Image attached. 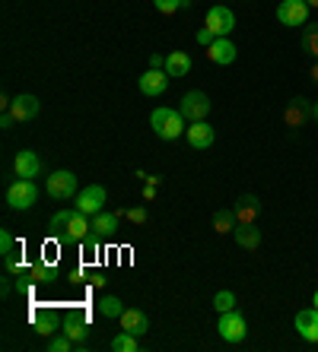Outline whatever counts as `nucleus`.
<instances>
[{
    "label": "nucleus",
    "mask_w": 318,
    "mask_h": 352,
    "mask_svg": "<svg viewBox=\"0 0 318 352\" xmlns=\"http://www.w3.org/2000/svg\"><path fill=\"white\" fill-rule=\"evenodd\" d=\"M150 127L153 133H156L159 140H178L184 137V131H188V121H184V115L178 111V108H169V105H159L150 111Z\"/></svg>",
    "instance_id": "f257e3e1"
},
{
    "label": "nucleus",
    "mask_w": 318,
    "mask_h": 352,
    "mask_svg": "<svg viewBox=\"0 0 318 352\" xmlns=\"http://www.w3.org/2000/svg\"><path fill=\"white\" fill-rule=\"evenodd\" d=\"M35 200H39V184H35L32 178H17L7 188V204H10V210H17V213L32 210Z\"/></svg>",
    "instance_id": "f03ea898"
},
{
    "label": "nucleus",
    "mask_w": 318,
    "mask_h": 352,
    "mask_svg": "<svg viewBox=\"0 0 318 352\" xmlns=\"http://www.w3.org/2000/svg\"><path fill=\"white\" fill-rule=\"evenodd\" d=\"M45 194L51 197V200H74L76 194H80V181H76L74 172H51L48 178H45Z\"/></svg>",
    "instance_id": "7ed1b4c3"
},
{
    "label": "nucleus",
    "mask_w": 318,
    "mask_h": 352,
    "mask_svg": "<svg viewBox=\"0 0 318 352\" xmlns=\"http://www.w3.org/2000/svg\"><path fill=\"white\" fill-rule=\"evenodd\" d=\"M217 333L223 336V343H242L245 333H248V324H245L242 311H223L217 320Z\"/></svg>",
    "instance_id": "20e7f679"
},
{
    "label": "nucleus",
    "mask_w": 318,
    "mask_h": 352,
    "mask_svg": "<svg viewBox=\"0 0 318 352\" xmlns=\"http://www.w3.org/2000/svg\"><path fill=\"white\" fill-rule=\"evenodd\" d=\"M178 111L184 115V121H188V124H191V121H207V115H210V98H207V92H201V89L184 92Z\"/></svg>",
    "instance_id": "39448f33"
},
{
    "label": "nucleus",
    "mask_w": 318,
    "mask_h": 352,
    "mask_svg": "<svg viewBox=\"0 0 318 352\" xmlns=\"http://www.w3.org/2000/svg\"><path fill=\"white\" fill-rule=\"evenodd\" d=\"M105 188L102 184H86V188H80V194L74 197V204H76V210L80 213H86V216H96V213H102V206H105Z\"/></svg>",
    "instance_id": "423d86ee"
},
{
    "label": "nucleus",
    "mask_w": 318,
    "mask_h": 352,
    "mask_svg": "<svg viewBox=\"0 0 318 352\" xmlns=\"http://www.w3.org/2000/svg\"><path fill=\"white\" fill-rule=\"evenodd\" d=\"M204 25H207L210 32L217 35V38H223V35H229L235 29V13L229 7H223V3H217V7L207 10V16H204Z\"/></svg>",
    "instance_id": "0eeeda50"
},
{
    "label": "nucleus",
    "mask_w": 318,
    "mask_h": 352,
    "mask_svg": "<svg viewBox=\"0 0 318 352\" xmlns=\"http://www.w3.org/2000/svg\"><path fill=\"white\" fill-rule=\"evenodd\" d=\"M306 19H309L306 0H280V7H277V23L280 25H306Z\"/></svg>",
    "instance_id": "6e6552de"
},
{
    "label": "nucleus",
    "mask_w": 318,
    "mask_h": 352,
    "mask_svg": "<svg viewBox=\"0 0 318 352\" xmlns=\"http://www.w3.org/2000/svg\"><path fill=\"white\" fill-rule=\"evenodd\" d=\"M184 140H188L191 149H210L213 140H217V133H213V127H210L207 121H191L188 131H184Z\"/></svg>",
    "instance_id": "1a4fd4ad"
},
{
    "label": "nucleus",
    "mask_w": 318,
    "mask_h": 352,
    "mask_svg": "<svg viewBox=\"0 0 318 352\" xmlns=\"http://www.w3.org/2000/svg\"><path fill=\"white\" fill-rule=\"evenodd\" d=\"M13 172L17 178H39L42 175V159L32 149H19L17 159H13Z\"/></svg>",
    "instance_id": "9d476101"
},
{
    "label": "nucleus",
    "mask_w": 318,
    "mask_h": 352,
    "mask_svg": "<svg viewBox=\"0 0 318 352\" xmlns=\"http://www.w3.org/2000/svg\"><path fill=\"white\" fill-rule=\"evenodd\" d=\"M137 86H140V92L147 98H159V96H166V89H169V74L166 70H147Z\"/></svg>",
    "instance_id": "9b49d317"
},
{
    "label": "nucleus",
    "mask_w": 318,
    "mask_h": 352,
    "mask_svg": "<svg viewBox=\"0 0 318 352\" xmlns=\"http://www.w3.org/2000/svg\"><path fill=\"white\" fill-rule=\"evenodd\" d=\"M89 232H92V216H86V213H80V210H74V216H70V222L64 226L61 238H64V241H83Z\"/></svg>",
    "instance_id": "f8f14e48"
},
{
    "label": "nucleus",
    "mask_w": 318,
    "mask_h": 352,
    "mask_svg": "<svg viewBox=\"0 0 318 352\" xmlns=\"http://www.w3.org/2000/svg\"><path fill=\"white\" fill-rule=\"evenodd\" d=\"M39 98L35 96H17L13 98V102H10V115L17 118V124H23V121H35V118H39Z\"/></svg>",
    "instance_id": "ddd939ff"
},
{
    "label": "nucleus",
    "mask_w": 318,
    "mask_h": 352,
    "mask_svg": "<svg viewBox=\"0 0 318 352\" xmlns=\"http://www.w3.org/2000/svg\"><path fill=\"white\" fill-rule=\"evenodd\" d=\"M207 58L213 60V64H220V67H229L235 58H239V48H235L233 41H229V35H223V38H217L207 48Z\"/></svg>",
    "instance_id": "4468645a"
},
{
    "label": "nucleus",
    "mask_w": 318,
    "mask_h": 352,
    "mask_svg": "<svg viewBox=\"0 0 318 352\" xmlns=\"http://www.w3.org/2000/svg\"><path fill=\"white\" fill-rule=\"evenodd\" d=\"M293 324L306 343H318V308H302Z\"/></svg>",
    "instance_id": "2eb2a0df"
},
{
    "label": "nucleus",
    "mask_w": 318,
    "mask_h": 352,
    "mask_svg": "<svg viewBox=\"0 0 318 352\" xmlns=\"http://www.w3.org/2000/svg\"><path fill=\"white\" fill-rule=\"evenodd\" d=\"M121 330H127V333H134V336H147L150 318H147L140 308H125V311H121Z\"/></svg>",
    "instance_id": "dca6fc26"
},
{
    "label": "nucleus",
    "mask_w": 318,
    "mask_h": 352,
    "mask_svg": "<svg viewBox=\"0 0 318 352\" xmlns=\"http://www.w3.org/2000/svg\"><path fill=\"white\" fill-rule=\"evenodd\" d=\"M235 235V245L245 248V251H255L261 245V229H255V222H239L233 229Z\"/></svg>",
    "instance_id": "f3484780"
},
{
    "label": "nucleus",
    "mask_w": 318,
    "mask_h": 352,
    "mask_svg": "<svg viewBox=\"0 0 318 352\" xmlns=\"http://www.w3.org/2000/svg\"><path fill=\"white\" fill-rule=\"evenodd\" d=\"M166 74L172 76V80L188 76V74H191V58H188L184 51H172V54L166 58Z\"/></svg>",
    "instance_id": "a211bd4d"
},
{
    "label": "nucleus",
    "mask_w": 318,
    "mask_h": 352,
    "mask_svg": "<svg viewBox=\"0 0 318 352\" xmlns=\"http://www.w3.org/2000/svg\"><path fill=\"white\" fill-rule=\"evenodd\" d=\"M54 279H58L54 263L39 261V263H32V267H29V283H32V286H48V283H54Z\"/></svg>",
    "instance_id": "6ab92c4d"
},
{
    "label": "nucleus",
    "mask_w": 318,
    "mask_h": 352,
    "mask_svg": "<svg viewBox=\"0 0 318 352\" xmlns=\"http://www.w3.org/2000/svg\"><path fill=\"white\" fill-rule=\"evenodd\" d=\"M32 327H35V333L54 336L58 333V318H54V311H42V308H35L32 311Z\"/></svg>",
    "instance_id": "aec40b11"
},
{
    "label": "nucleus",
    "mask_w": 318,
    "mask_h": 352,
    "mask_svg": "<svg viewBox=\"0 0 318 352\" xmlns=\"http://www.w3.org/2000/svg\"><path fill=\"white\" fill-rule=\"evenodd\" d=\"M118 222H121L118 213H96L92 216V232H96V235H115Z\"/></svg>",
    "instance_id": "412c9836"
},
{
    "label": "nucleus",
    "mask_w": 318,
    "mask_h": 352,
    "mask_svg": "<svg viewBox=\"0 0 318 352\" xmlns=\"http://www.w3.org/2000/svg\"><path fill=\"white\" fill-rule=\"evenodd\" d=\"M61 333H67L74 343H86V336H89V324H86L83 318H67L64 320V327H61Z\"/></svg>",
    "instance_id": "4be33fe9"
},
{
    "label": "nucleus",
    "mask_w": 318,
    "mask_h": 352,
    "mask_svg": "<svg viewBox=\"0 0 318 352\" xmlns=\"http://www.w3.org/2000/svg\"><path fill=\"white\" fill-rule=\"evenodd\" d=\"M255 216H258V197L248 194L239 200V210H235V219L239 222H255Z\"/></svg>",
    "instance_id": "5701e85b"
},
{
    "label": "nucleus",
    "mask_w": 318,
    "mask_h": 352,
    "mask_svg": "<svg viewBox=\"0 0 318 352\" xmlns=\"http://www.w3.org/2000/svg\"><path fill=\"white\" fill-rule=\"evenodd\" d=\"M235 226H239V219H235V210H217L213 213V229L223 235V232H233Z\"/></svg>",
    "instance_id": "b1692460"
},
{
    "label": "nucleus",
    "mask_w": 318,
    "mask_h": 352,
    "mask_svg": "<svg viewBox=\"0 0 318 352\" xmlns=\"http://www.w3.org/2000/svg\"><path fill=\"white\" fill-rule=\"evenodd\" d=\"M121 311H125V308H121V298H118V295H102L99 298L102 318H121Z\"/></svg>",
    "instance_id": "393cba45"
},
{
    "label": "nucleus",
    "mask_w": 318,
    "mask_h": 352,
    "mask_svg": "<svg viewBox=\"0 0 318 352\" xmlns=\"http://www.w3.org/2000/svg\"><path fill=\"white\" fill-rule=\"evenodd\" d=\"M112 349L115 352H137L140 349V343H137V336L134 333H127V330H121V333L112 340Z\"/></svg>",
    "instance_id": "a878e982"
},
{
    "label": "nucleus",
    "mask_w": 318,
    "mask_h": 352,
    "mask_svg": "<svg viewBox=\"0 0 318 352\" xmlns=\"http://www.w3.org/2000/svg\"><path fill=\"white\" fill-rule=\"evenodd\" d=\"M302 121H306V98H296L293 105L286 108V124H290V127H299Z\"/></svg>",
    "instance_id": "bb28decb"
},
{
    "label": "nucleus",
    "mask_w": 318,
    "mask_h": 352,
    "mask_svg": "<svg viewBox=\"0 0 318 352\" xmlns=\"http://www.w3.org/2000/svg\"><path fill=\"white\" fill-rule=\"evenodd\" d=\"M213 308H217V314H223V311H233V308H235V295L229 292V289H223V292H217V295H213Z\"/></svg>",
    "instance_id": "cd10ccee"
},
{
    "label": "nucleus",
    "mask_w": 318,
    "mask_h": 352,
    "mask_svg": "<svg viewBox=\"0 0 318 352\" xmlns=\"http://www.w3.org/2000/svg\"><path fill=\"white\" fill-rule=\"evenodd\" d=\"M76 343L70 340L67 333H61V336H51L48 340V352H74Z\"/></svg>",
    "instance_id": "c85d7f7f"
},
{
    "label": "nucleus",
    "mask_w": 318,
    "mask_h": 352,
    "mask_svg": "<svg viewBox=\"0 0 318 352\" xmlns=\"http://www.w3.org/2000/svg\"><path fill=\"white\" fill-rule=\"evenodd\" d=\"M70 216H74V210H58V213L51 216V222H48L51 235H61V232H64V226L70 222Z\"/></svg>",
    "instance_id": "c756f323"
},
{
    "label": "nucleus",
    "mask_w": 318,
    "mask_h": 352,
    "mask_svg": "<svg viewBox=\"0 0 318 352\" xmlns=\"http://www.w3.org/2000/svg\"><path fill=\"white\" fill-rule=\"evenodd\" d=\"M153 7H156L159 13H166V16H172V13L188 7V0H153Z\"/></svg>",
    "instance_id": "7c9ffc66"
},
{
    "label": "nucleus",
    "mask_w": 318,
    "mask_h": 352,
    "mask_svg": "<svg viewBox=\"0 0 318 352\" xmlns=\"http://www.w3.org/2000/svg\"><path fill=\"white\" fill-rule=\"evenodd\" d=\"M302 45H306V51H312V54H318V23H315V25H306V35H302Z\"/></svg>",
    "instance_id": "2f4dec72"
},
{
    "label": "nucleus",
    "mask_w": 318,
    "mask_h": 352,
    "mask_svg": "<svg viewBox=\"0 0 318 352\" xmlns=\"http://www.w3.org/2000/svg\"><path fill=\"white\" fill-rule=\"evenodd\" d=\"M80 245H83V254H86V257L99 254V235H96V232H89V235H86Z\"/></svg>",
    "instance_id": "473e14b6"
},
{
    "label": "nucleus",
    "mask_w": 318,
    "mask_h": 352,
    "mask_svg": "<svg viewBox=\"0 0 318 352\" xmlns=\"http://www.w3.org/2000/svg\"><path fill=\"white\" fill-rule=\"evenodd\" d=\"M0 254H3V261H7V257H13V235H10L7 229L0 232Z\"/></svg>",
    "instance_id": "72a5a7b5"
},
{
    "label": "nucleus",
    "mask_w": 318,
    "mask_h": 352,
    "mask_svg": "<svg viewBox=\"0 0 318 352\" xmlns=\"http://www.w3.org/2000/svg\"><path fill=\"white\" fill-rule=\"evenodd\" d=\"M118 216H125V219L137 222V226H143V222H147V210H143V206H134V210H125V213H118Z\"/></svg>",
    "instance_id": "f704fd0d"
},
{
    "label": "nucleus",
    "mask_w": 318,
    "mask_h": 352,
    "mask_svg": "<svg viewBox=\"0 0 318 352\" xmlns=\"http://www.w3.org/2000/svg\"><path fill=\"white\" fill-rule=\"evenodd\" d=\"M213 41H217V35L210 32L207 25H201V29H198V45H201V48H210Z\"/></svg>",
    "instance_id": "c9c22d12"
},
{
    "label": "nucleus",
    "mask_w": 318,
    "mask_h": 352,
    "mask_svg": "<svg viewBox=\"0 0 318 352\" xmlns=\"http://www.w3.org/2000/svg\"><path fill=\"white\" fill-rule=\"evenodd\" d=\"M150 70H166V58L162 54H150Z\"/></svg>",
    "instance_id": "e433bc0d"
},
{
    "label": "nucleus",
    "mask_w": 318,
    "mask_h": 352,
    "mask_svg": "<svg viewBox=\"0 0 318 352\" xmlns=\"http://www.w3.org/2000/svg\"><path fill=\"white\" fill-rule=\"evenodd\" d=\"M13 124H17V118L10 115V111H7V115H3V118H0V127H3V131H10Z\"/></svg>",
    "instance_id": "4c0bfd02"
},
{
    "label": "nucleus",
    "mask_w": 318,
    "mask_h": 352,
    "mask_svg": "<svg viewBox=\"0 0 318 352\" xmlns=\"http://www.w3.org/2000/svg\"><path fill=\"white\" fill-rule=\"evenodd\" d=\"M156 197V184H143V200H153Z\"/></svg>",
    "instance_id": "58836bf2"
},
{
    "label": "nucleus",
    "mask_w": 318,
    "mask_h": 352,
    "mask_svg": "<svg viewBox=\"0 0 318 352\" xmlns=\"http://www.w3.org/2000/svg\"><path fill=\"white\" fill-rule=\"evenodd\" d=\"M89 283H92V286H96V289H102V286H105V276H102V273H92V279H89Z\"/></svg>",
    "instance_id": "ea45409f"
},
{
    "label": "nucleus",
    "mask_w": 318,
    "mask_h": 352,
    "mask_svg": "<svg viewBox=\"0 0 318 352\" xmlns=\"http://www.w3.org/2000/svg\"><path fill=\"white\" fill-rule=\"evenodd\" d=\"M312 308H318V289H315V295H312Z\"/></svg>",
    "instance_id": "a19ab883"
},
{
    "label": "nucleus",
    "mask_w": 318,
    "mask_h": 352,
    "mask_svg": "<svg viewBox=\"0 0 318 352\" xmlns=\"http://www.w3.org/2000/svg\"><path fill=\"white\" fill-rule=\"evenodd\" d=\"M312 80H315V82H318V64H315V67H312Z\"/></svg>",
    "instance_id": "79ce46f5"
},
{
    "label": "nucleus",
    "mask_w": 318,
    "mask_h": 352,
    "mask_svg": "<svg viewBox=\"0 0 318 352\" xmlns=\"http://www.w3.org/2000/svg\"><path fill=\"white\" fill-rule=\"evenodd\" d=\"M312 118H315V121H318V102H315V105H312Z\"/></svg>",
    "instance_id": "37998d69"
},
{
    "label": "nucleus",
    "mask_w": 318,
    "mask_h": 352,
    "mask_svg": "<svg viewBox=\"0 0 318 352\" xmlns=\"http://www.w3.org/2000/svg\"><path fill=\"white\" fill-rule=\"evenodd\" d=\"M306 3H309V7H318V0H306Z\"/></svg>",
    "instance_id": "c03bdc74"
}]
</instances>
